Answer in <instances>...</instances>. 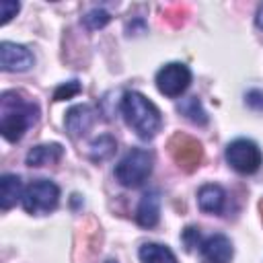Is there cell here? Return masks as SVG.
<instances>
[{
    "mask_svg": "<svg viewBox=\"0 0 263 263\" xmlns=\"http://www.w3.org/2000/svg\"><path fill=\"white\" fill-rule=\"evenodd\" d=\"M197 203H199V210L205 214H220L226 203V191L214 183L201 185L197 191Z\"/></svg>",
    "mask_w": 263,
    "mask_h": 263,
    "instance_id": "13",
    "label": "cell"
},
{
    "mask_svg": "<svg viewBox=\"0 0 263 263\" xmlns=\"http://www.w3.org/2000/svg\"><path fill=\"white\" fill-rule=\"evenodd\" d=\"M21 10V4L18 2H12V0H2L0 2V23L2 25H6L12 16H16V12Z\"/></svg>",
    "mask_w": 263,
    "mask_h": 263,
    "instance_id": "22",
    "label": "cell"
},
{
    "mask_svg": "<svg viewBox=\"0 0 263 263\" xmlns=\"http://www.w3.org/2000/svg\"><path fill=\"white\" fill-rule=\"evenodd\" d=\"M39 119V107L21 90H6L0 97V134L8 142H18Z\"/></svg>",
    "mask_w": 263,
    "mask_h": 263,
    "instance_id": "1",
    "label": "cell"
},
{
    "mask_svg": "<svg viewBox=\"0 0 263 263\" xmlns=\"http://www.w3.org/2000/svg\"><path fill=\"white\" fill-rule=\"evenodd\" d=\"M107 263H117V261H107Z\"/></svg>",
    "mask_w": 263,
    "mask_h": 263,
    "instance_id": "27",
    "label": "cell"
},
{
    "mask_svg": "<svg viewBox=\"0 0 263 263\" xmlns=\"http://www.w3.org/2000/svg\"><path fill=\"white\" fill-rule=\"evenodd\" d=\"M189 84H191V70L181 62L164 64L156 72V88L160 95L168 99L181 97L189 88Z\"/></svg>",
    "mask_w": 263,
    "mask_h": 263,
    "instance_id": "8",
    "label": "cell"
},
{
    "mask_svg": "<svg viewBox=\"0 0 263 263\" xmlns=\"http://www.w3.org/2000/svg\"><path fill=\"white\" fill-rule=\"evenodd\" d=\"M177 111L181 115H185L191 123H197V125H205L208 123V113L201 105V101L197 97H187L183 99L179 105H177Z\"/></svg>",
    "mask_w": 263,
    "mask_h": 263,
    "instance_id": "17",
    "label": "cell"
},
{
    "mask_svg": "<svg viewBox=\"0 0 263 263\" xmlns=\"http://www.w3.org/2000/svg\"><path fill=\"white\" fill-rule=\"evenodd\" d=\"M111 21V16H109V12L107 10H101V8H95V10H90L84 18H82V23L90 29V31H97V29H103L107 23Z\"/></svg>",
    "mask_w": 263,
    "mask_h": 263,
    "instance_id": "20",
    "label": "cell"
},
{
    "mask_svg": "<svg viewBox=\"0 0 263 263\" xmlns=\"http://www.w3.org/2000/svg\"><path fill=\"white\" fill-rule=\"evenodd\" d=\"M154 156L150 150L132 148L117 164H115V179L123 187H140L152 173Z\"/></svg>",
    "mask_w": 263,
    "mask_h": 263,
    "instance_id": "3",
    "label": "cell"
},
{
    "mask_svg": "<svg viewBox=\"0 0 263 263\" xmlns=\"http://www.w3.org/2000/svg\"><path fill=\"white\" fill-rule=\"evenodd\" d=\"M255 23H257V27H259V29H263V4H261V6H259V10H257Z\"/></svg>",
    "mask_w": 263,
    "mask_h": 263,
    "instance_id": "25",
    "label": "cell"
},
{
    "mask_svg": "<svg viewBox=\"0 0 263 263\" xmlns=\"http://www.w3.org/2000/svg\"><path fill=\"white\" fill-rule=\"evenodd\" d=\"M142 263H177L175 253L158 242H144L138 251Z\"/></svg>",
    "mask_w": 263,
    "mask_h": 263,
    "instance_id": "16",
    "label": "cell"
},
{
    "mask_svg": "<svg viewBox=\"0 0 263 263\" xmlns=\"http://www.w3.org/2000/svg\"><path fill=\"white\" fill-rule=\"evenodd\" d=\"M23 183L16 175H2L0 177V205L2 210H10L16 199H23Z\"/></svg>",
    "mask_w": 263,
    "mask_h": 263,
    "instance_id": "15",
    "label": "cell"
},
{
    "mask_svg": "<svg viewBox=\"0 0 263 263\" xmlns=\"http://www.w3.org/2000/svg\"><path fill=\"white\" fill-rule=\"evenodd\" d=\"M115 150H117L115 138L109 136V134H103V136H99V138L90 144V158H92L95 162H101V160L111 158Z\"/></svg>",
    "mask_w": 263,
    "mask_h": 263,
    "instance_id": "18",
    "label": "cell"
},
{
    "mask_svg": "<svg viewBox=\"0 0 263 263\" xmlns=\"http://www.w3.org/2000/svg\"><path fill=\"white\" fill-rule=\"evenodd\" d=\"M183 242H185L187 249H195V247H199V242H201L199 228H195V226H187V228L183 230Z\"/></svg>",
    "mask_w": 263,
    "mask_h": 263,
    "instance_id": "23",
    "label": "cell"
},
{
    "mask_svg": "<svg viewBox=\"0 0 263 263\" xmlns=\"http://www.w3.org/2000/svg\"><path fill=\"white\" fill-rule=\"evenodd\" d=\"M95 109L90 105H74L66 111V119H64V125H66V132L70 138L78 140L82 138L95 123Z\"/></svg>",
    "mask_w": 263,
    "mask_h": 263,
    "instance_id": "11",
    "label": "cell"
},
{
    "mask_svg": "<svg viewBox=\"0 0 263 263\" xmlns=\"http://www.w3.org/2000/svg\"><path fill=\"white\" fill-rule=\"evenodd\" d=\"M166 148H168V154L175 160V164L185 173H193L201 164L203 148L195 138H191L187 134L177 132L175 136H171Z\"/></svg>",
    "mask_w": 263,
    "mask_h": 263,
    "instance_id": "6",
    "label": "cell"
},
{
    "mask_svg": "<svg viewBox=\"0 0 263 263\" xmlns=\"http://www.w3.org/2000/svg\"><path fill=\"white\" fill-rule=\"evenodd\" d=\"M158 218H160V195L158 191H148L140 199V205L136 210V222L142 228H152L158 224Z\"/></svg>",
    "mask_w": 263,
    "mask_h": 263,
    "instance_id": "12",
    "label": "cell"
},
{
    "mask_svg": "<svg viewBox=\"0 0 263 263\" xmlns=\"http://www.w3.org/2000/svg\"><path fill=\"white\" fill-rule=\"evenodd\" d=\"M23 208L27 214H49L60 203V187L49 179H35L23 191Z\"/></svg>",
    "mask_w": 263,
    "mask_h": 263,
    "instance_id": "4",
    "label": "cell"
},
{
    "mask_svg": "<svg viewBox=\"0 0 263 263\" xmlns=\"http://www.w3.org/2000/svg\"><path fill=\"white\" fill-rule=\"evenodd\" d=\"M80 92V82L78 80H70L66 84H60L53 92V101H66V99H72Z\"/></svg>",
    "mask_w": 263,
    "mask_h": 263,
    "instance_id": "21",
    "label": "cell"
},
{
    "mask_svg": "<svg viewBox=\"0 0 263 263\" xmlns=\"http://www.w3.org/2000/svg\"><path fill=\"white\" fill-rule=\"evenodd\" d=\"M226 162L240 175H253L263 164L261 148L247 138H236L226 146Z\"/></svg>",
    "mask_w": 263,
    "mask_h": 263,
    "instance_id": "5",
    "label": "cell"
},
{
    "mask_svg": "<svg viewBox=\"0 0 263 263\" xmlns=\"http://www.w3.org/2000/svg\"><path fill=\"white\" fill-rule=\"evenodd\" d=\"M33 53L18 43L2 41L0 43V68L4 72H25L33 66Z\"/></svg>",
    "mask_w": 263,
    "mask_h": 263,
    "instance_id": "9",
    "label": "cell"
},
{
    "mask_svg": "<svg viewBox=\"0 0 263 263\" xmlns=\"http://www.w3.org/2000/svg\"><path fill=\"white\" fill-rule=\"evenodd\" d=\"M247 105L253 109H263V92L261 90H249L247 92Z\"/></svg>",
    "mask_w": 263,
    "mask_h": 263,
    "instance_id": "24",
    "label": "cell"
},
{
    "mask_svg": "<svg viewBox=\"0 0 263 263\" xmlns=\"http://www.w3.org/2000/svg\"><path fill=\"white\" fill-rule=\"evenodd\" d=\"M199 257L203 263H230L232 259V242L224 234H212L199 242Z\"/></svg>",
    "mask_w": 263,
    "mask_h": 263,
    "instance_id": "10",
    "label": "cell"
},
{
    "mask_svg": "<svg viewBox=\"0 0 263 263\" xmlns=\"http://www.w3.org/2000/svg\"><path fill=\"white\" fill-rule=\"evenodd\" d=\"M64 156V148L62 144L53 142V144H39L35 148L29 150L27 154V164L29 166H43V164H55L60 162Z\"/></svg>",
    "mask_w": 263,
    "mask_h": 263,
    "instance_id": "14",
    "label": "cell"
},
{
    "mask_svg": "<svg viewBox=\"0 0 263 263\" xmlns=\"http://www.w3.org/2000/svg\"><path fill=\"white\" fill-rule=\"evenodd\" d=\"M259 210H261V220H263V201L259 203Z\"/></svg>",
    "mask_w": 263,
    "mask_h": 263,
    "instance_id": "26",
    "label": "cell"
},
{
    "mask_svg": "<svg viewBox=\"0 0 263 263\" xmlns=\"http://www.w3.org/2000/svg\"><path fill=\"white\" fill-rule=\"evenodd\" d=\"M187 6L185 4H173V6H166L164 12H162V18L171 25V27H181L185 21H187Z\"/></svg>",
    "mask_w": 263,
    "mask_h": 263,
    "instance_id": "19",
    "label": "cell"
},
{
    "mask_svg": "<svg viewBox=\"0 0 263 263\" xmlns=\"http://www.w3.org/2000/svg\"><path fill=\"white\" fill-rule=\"evenodd\" d=\"M121 115L125 123L142 140H152L162 127V115L158 107L138 90H127L121 97Z\"/></svg>",
    "mask_w": 263,
    "mask_h": 263,
    "instance_id": "2",
    "label": "cell"
},
{
    "mask_svg": "<svg viewBox=\"0 0 263 263\" xmlns=\"http://www.w3.org/2000/svg\"><path fill=\"white\" fill-rule=\"evenodd\" d=\"M101 242H103V230L97 224L95 218H86L74 234V261L76 263H88L92 261L99 251H101Z\"/></svg>",
    "mask_w": 263,
    "mask_h": 263,
    "instance_id": "7",
    "label": "cell"
}]
</instances>
